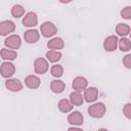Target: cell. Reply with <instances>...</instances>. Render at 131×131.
I'll list each match as a JSON object with an SVG mask.
<instances>
[{"instance_id": "obj_30", "label": "cell", "mask_w": 131, "mask_h": 131, "mask_svg": "<svg viewBox=\"0 0 131 131\" xmlns=\"http://www.w3.org/2000/svg\"><path fill=\"white\" fill-rule=\"evenodd\" d=\"M130 40H131V33H130Z\"/></svg>"}, {"instance_id": "obj_4", "label": "cell", "mask_w": 131, "mask_h": 131, "mask_svg": "<svg viewBox=\"0 0 131 131\" xmlns=\"http://www.w3.org/2000/svg\"><path fill=\"white\" fill-rule=\"evenodd\" d=\"M20 38L18 35H11L9 37H7L4 41V44L6 47H8L9 49H18L20 47Z\"/></svg>"}, {"instance_id": "obj_26", "label": "cell", "mask_w": 131, "mask_h": 131, "mask_svg": "<svg viewBox=\"0 0 131 131\" xmlns=\"http://www.w3.org/2000/svg\"><path fill=\"white\" fill-rule=\"evenodd\" d=\"M123 113L126 118L131 119V103H126L125 106L123 107Z\"/></svg>"}, {"instance_id": "obj_20", "label": "cell", "mask_w": 131, "mask_h": 131, "mask_svg": "<svg viewBox=\"0 0 131 131\" xmlns=\"http://www.w3.org/2000/svg\"><path fill=\"white\" fill-rule=\"evenodd\" d=\"M46 57L50 62H56L61 58V53L56 50H49L46 52Z\"/></svg>"}, {"instance_id": "obj_15", "label": "cell", "mask_w": 131, "mask_h": 131, "mask_svg": "<svg viewBox=\"0 0 131 131\" xmlns=\"http://www.w3.org/2000/svg\"><path fill=\"white\" fill-rule=\"evenodd\" d=\"M25 83L27 85V87L31 88V89H36L40 86V79L37 76L34 75H29L26 77Z\"/></svg>"}, {"instance_id": "obj_25", "label": "cell", "mask_w": 131, "mask_h": 131, "mask_svg": "<svg viewBox=\"0 0 131 131\" xmlns=\"http://www.w3.org/2000/svg\"><path fill=\"white\" fill-rule=\"evenodd\" d=\"M121 16L125 19H131V6H126L121 10Z\"/></svg>"}, {"instance_id": "obj_24", "label": "cell", "mask_w": 131, "mask_h": 131, "mask_svg": "<svg viewBox=\"0 0 131 131\" xmlns=\"http://www.w3.org/2000/svg\"><path fill=\"white\" fill-rule=\"evenodd\" d=\"M50 73H51V75H52L53 77L59 78V77H61L62 74H63V69H62V67L59 66V64H54V66H52V68H51V70H50Z\"/></svg>"}, {"instance_id": "obj_6", "label": "cell", "mask_w": 131, "mask_h": 131, "mask_svg": "<svg viewBox=\"0 0 131 131\" xmlns=\"http://www.w3.org/2000/svg\"><path fill=\"white\" fill-rule=\"evenodd\" d=\"M83 121H84V118H83V115L78 112V111H74L72 112L69 117H68V122L71 124V125H75V126H80L83 124Z\"/></svg>"}, {"instance_id": "obj_29", "label": "cell", "mask_w": 131, "mask_h": 131, "mask_svg": "<svg viewBox=\"0 0 131 131\" xmlns=\"http://www.w3.org/2000/svg\"><path fill=\"white\" fill-rule=\"evenodd\" d=\"M98 131H108L107 129H105V128H101V129H99Z\"/></svg>"}, {"instance_id": "obj_3", "label": "cell", "mask_w": 131, "mask_h": 131, "mask_svg": "<svg viewBox=\"0 0 131 131\" xmlns=\"http://www.w3.org/2000/svg\"><path fill=\"white\" fill-rule=\"evenodd\" d=\"M34 70H35L36 74H40V75L45 74L48 71V62H47V60L42 58V57L37 58L35 60V62H34Z\"/></svg>"}, {"instance_id": "obj_23", "label": "cell", "mask_w": 131, "mask_h": 131, "mask_svg": "<svg viewBox=\"0 0 131 131\" xmlns=\"http://www.w3.org/2000/svg\"><path fill=\"white\" fill-rule=\"evenodd\" d=\"M11 14H12L13 17H16V18L20 17V16H23L25 14V8L21 5L16 4L11 8Z\"/></svg>"}, {"instance_id": "obj_12", "label": "cell", "mask_w": 131, "mask_h": 131, "mask_svg": "<svg viewBox=\"0 0 131 131\" xmlns=\"http://www.w3.org/2000/svg\"><path fill=\"white\" fill-rule=\"evenodd\" d=\"M39 37H40L39 32H38L37 30H33V29L26 31V32H25V35H24V38H25L26 42H28V43H30V44L36 43V42L39 40Z\"/></svg>"}, {"instance_id": "obj_19", "label": "cell", "mask_w": 131, "mask_h": 131, "mask_svg": "<svg viewBox=\"0 0 131 131\" xmlns=\"http://www.w3.org/2000/svg\"><path fill=\"white\" fill-rule=\"evenodd\" d=\"M58 108L62 113H69L73 110V103L68 99H61L58 102Z\"/></svg>"}, {"instance_id": "obj_28", "label": "cell", "mask_w": 131, "mask_h": 131, "mask_svg": "<svg viewBox=\"0 0 131 131\" xmlns=\"http://www.w3.org/2000/svg\"><path fill=\"white\" fill-rule=\"evenodd\" d=\"M68 131H83L82 129H80V128H76V127H71V128H69V130Z\"/></svg>"}, {"instance_id": "obj_9", "label": "cell", "mask_w": 131, "mask_h": 131, "mask_svg": "<svg viewBox=\"0 0 131 131\" xmlns=\"http://www.w3.org/2000/svg\"><path fill=\"white\" fill-rule=\"evenodd\" d=\"M37 23H38V17H37V14L35 12H28L23 18L24 26L29 27V28L35 27L37 25Z\"/></svg>"}, {"instance_id": "obj_10", "label": "cell", "mask_w": 131, "mask_h": 131, "mask_svg": "<svg viewBox=\"0 0 131 131\" xmlns=\"http://www.w3.org/2000/svg\"><path fill=\"white\" fill-rule=\"evenodd\" d=\"M98 97V90L95 87L86 88L84 91V98L87 102H93Z\"/></svg>"}, {"instance_id": "obj_8", "label": "cell", "mask_w": 131, "mask_h": 131, "mask_svg": "<svg viewBox=\"0 0 131 131\" xmlns=\"http://www.w3.org/2000/svg\"><path fill=\"white\" fill-rule=\"evenodd\" d=\"M15 30V25L11 20H4L0 23V34L2 36L8 35Z\"/></svg>"}, {"instance_id": "obj_1", "label": "cell", "mask_w": 131, "mask_h": 131, "mask_svg": "<svg viewBox=\"0 0 131 131\" xmlns=\"http://www.w3.org/2000/svg\"><path fill=\"white\" fill-rule=\"evenodd\" d=\"M105 111H106V107L102 102H96V103H94V104L89 106L88 114L92 118L98 119V118L103 117V115L105 114Z\"/></svg>"}, {"instance_id": "obj_2", "label": "cell", "mask_w": 131, "mask_h": 131, "mask_svg": "<svg viewBox=\"0 0 131 131\" xmlns=\"http://www.w3.org/2000/svg\"><path fill=\"white\" fill-rule=\"evenodd\" d=\"M40 30H41V34H42L44 37H46V38L52 37V36H54V35L57 33V28H56L52 23H50V21H45V23H43V24L41 25Z\"/></svg>"}, {"instance_id": "obj_21", "label": "cell", "mask_w": 131, "mask_h": 131, "mask_svg": "<svg viewBox=\"0 0 131 131\" xmlns=\"http://www.w3.org/2000/svg\"><path fill=\"white\" fill-rule=\"evenodd\" d=\"M130 27L127 24H118L117 28H116V32L118 33V35L120 36H126L128 34H130Z\"/></svg>"}, {"instance_id": "obj_11", "label": "cell", "mask_w": 131, "mask_h": 131, "mask_svg": "<svg viewBox=\"0 0 131 131\" xmlns=\"http://www.w3.org/2000/svg\"><path fill=\"white\" fill-rule=\"evenodd\" d=\"M5 86L8 90L13 92H17L23 89V84L18 79H8L5 82Z\"/></svg>"}, {"instance_id": "obj_22", "label": "cell", "mask_w": 131, "mask_h": 131, "mask_svg": "<svg viewBox=\"0 0 131 131\" xmlns=\"http://www.w3.org/2000/svg\"><path fill=\"white\" fill-rule=\"evenodd\" d=\"M119 48L121 51H128L131 49V40L127 39V38H122L119 41Z\"/></svg>"}, {"instance_id": "obj_27", "label": "cell", "mask_w": 131, "mask_h": 131, "mask_svg": "<svg viewBox=\"0 0 131 131\" xmlns=\"http://www.w3.org/2000/svg\"><path fill=\"white\" fill-rule=\"evenodd\" d=\"M123 63L127 69H131V54H127L123 57Z\"/></svg>"}, {"instance_id": "obj_13", "label": "cell", "mask_w": 131, "mask_h": 131, "mask_svg": "<svg viewBox=\"0 0 131 131\" xmlns=\"http://www.w3.org/2000/svg\"><path fill=\"white\" fill-rule=\"evenodd\" d=\"M64 46V42L61 38H58V37H55V38H52L51 40L48 41L47 43V47L51 50H59V49H62Z\"/></svg>"}, {"instance_id": "obj_17", "label": "cell", "mask_w": 131, "mask_h": 131, "mask_svg": "<svg viewBox=\"0 0 131 131\" xmlns=\"http://www.w3.org/2000/svg\"><path fill=\"white\" fill-rule=\"evenodd\" d=\"M50 88L54 93H61L66 88V84L61 80H53L50 84Z\"/></svg>"}, {"instance_id": "obj_14", "label": "cell", "mask_w": 131, "mask_h": 131, "mask_svg": "<svg viewBox=\"0 0 131 131\" xmlns=\"http://www.w3.org/2000/svg\"><path fill=\"white\" fill-rule=\"evenodd\" d=\"M87 85H88V81L84 77H76L73 81V88L76 91H81L86 89Z\"/></svg>"}, {"instance_id": "obj_5", "label": "cell", "mask_w": 131, "mask_h": 131, "mask_svg": "<svg viewBox=\"0 0 131 131\" xmlns=\"http://www.w3.org/2000/svg\"><path fill=\"white\" fill-rule=\"evenodd\" d=\"M118 38L115 35L108 36L104 39L103 42V48L106 51H115L117 49V45H118Z\"/></svg>"}, {"instance_id": "obj_7", "label": "cell", "mask_w": 131, "mask_h": 131, "mask_svg": "<svg viewBox=\"0 0 131 131\" xmlns=\"http://www.w3.org/2000/svg\"><path fill=\"white\" fill-rule=\"evenodd\" d=\"M14 72H15V67L13 63L5 61L1 64V75L3 78H9L13 76Z\"/></svg>"}, {"instance_id": "obj_18", "label": "cell", "mask_w": 131, "mask_h": 131, "mask_svg": "<svg viewBox=\"0 0 131 131\" xmlns=\"http://www.w3.org/2000/svg\"><path fill=\"white\" fill-rule=\"evenodd\" d=\"M0 53H1V57L3 59H7V60H13L17 56L16 51L10 50V49H6V48H2Z\"/></svg>"}, {"instance_id": "obj_16", "label": "cell", "mask_w": 131, "mask_h": 131, "mask_svg": "<svg viewBox=\"0 0 131 131\" xmlns=\"http://www.w3.org/2000/svg\"><path fill=\"white\" fill-rule=\"evenodd\" d=\"M84 96H82L80 91H74L70 94V101L73 103V105H82L84 101Z\"/></svg>"}]
</instances>
